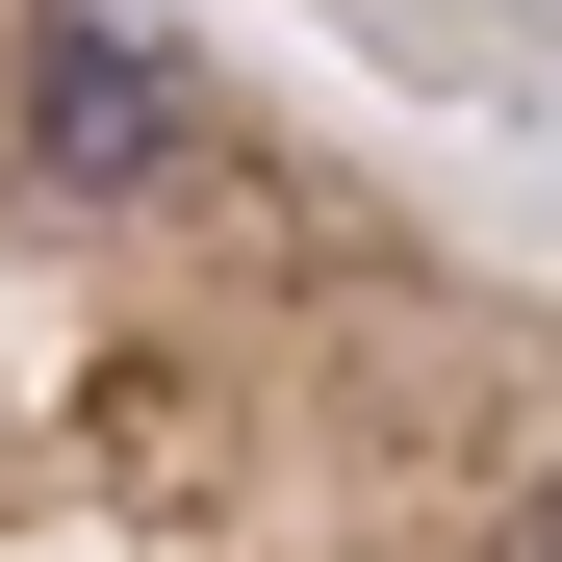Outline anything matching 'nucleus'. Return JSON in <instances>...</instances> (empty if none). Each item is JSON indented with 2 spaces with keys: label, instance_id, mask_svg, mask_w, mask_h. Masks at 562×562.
Returning <instances> with one entry per match:
<instances>
[{
  "label": "nucleus",
  "instance_id": "1",
  "mask_svg": "<svg viewBox=\"0 0 562 562\" xmlns=\"http://www.w3.org/2000/svg\"><path fill=\"white\" fill-rule=\"evenodd\" d=\"M0 562H562V256L205 0H0Z\"/></svg>",
  "mask_w": 562,
  "mask_h": 562
}]
</instances>
